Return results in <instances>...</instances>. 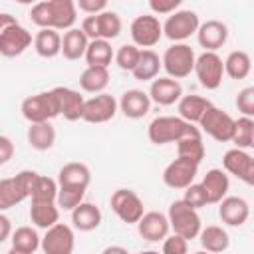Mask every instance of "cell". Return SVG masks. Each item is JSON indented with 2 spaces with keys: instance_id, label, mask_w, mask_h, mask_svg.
Masks as SVG:
<instances>
[{
  "instance_id": "1f68e13d",
  "label": "cell",
  "mask_w": 254,
  "mask_h": 254,
  "mask_svg": "<svg viewBox=\"0 0 254 254\" xmlns=\"http://www.w3.org/2000/svg\"><path fill=\"white\" fill-rule=\"evenodd\" d=\"M113 56H115V52H113L109 42H105V40H91L87 44V50H85L83 58H85L87 65H91V67H107L111 64Z\"/></svg>"
},
{
  "instance_id": "d4e9b609",
  "label": "cell",
  "mask_w": 254,
  "mask_h": 254,
  "mask_svg": "<svg viewBox=\"0 0 254 254\" xmlns=\"http://www.w3.org/2000/svg\"><path fill=\"white\" fill-rule=\"evenodd\" d=\"M198 240H200L204 252H208V254H220L230 246L228 232L218 224H208L206 228H200Z\"/></svg>"
},
{
  "instance_id": "44dd1931",
  "label": "cell",
  "mask_w": 254,
  "mask_h": 254,
  "mask_svg": "<svg viewBox=\"0 0 254 254\" xmlns=\"http://www.w3.org/2000/svg\"><path fill=\"white\" fill-rule=\"evenodd\" d=\"M117 105L129 119H141L151 111V99L143 89H127Z\"/></svg>"
},
{
  "instance_id": "6da1fadb",
  "label": "cell",
  "mask_w": 254,
  "mask_h": 254,
  "mask_svg": "<svg viewBox=\"0 0 254 254\" xmlns=\"http://www.w3.org/2000/svg\"><path fill=\"white\" fill-rule=\"evenodd\" d=\"M147 135H149L151 143L167 145V143H177V141H181L185 137H190V135H200V129L196 125H190V123L183 121L181 117L161 115V117H155L149 123Z\"/></svg>"
},
{
  "instance_id": "30bf717a",
  "label": "cell",
  "mask_w": 254,
  "mask_h": 254,
  "mask_svg": "<svg viewBox=\"0 0 254 254\" xmlns=\"http://www.w3.org/2000/svg\"><path fill=\"white\" fill-rule=\"evenodd\" d=\"M73 246H75L73 230L64 222H58L52 228H48L40 242L44 254H71Z\"/></svg>"
},
{
  "instance_id": "7dc6e473",
  "label": "cell",
  "mask_w": 254,
  "mask_h": 254,
  "mask_svg": "<svg viewBox=\"0 0 254 254\" xmlns=\"http://www.w3.org/2000/svg\"><path fill=\"white\" fill-rule=\"evenodd\" d=\"M75 8H79L87 16H97L103 10H107V2L105 0H77L75 2Z\"/></svg>"
},
{
  "instance_id": "9f6ffc18",
  "label": "cell",
  "mask_w": 254,
  "mask_h": 254,
  "mask_svg": "<svg viewBox=\"0 0 254 254\" xmlns=\"http://www.w3.org/2000/svg\"><path fill=\"white\" fill-rule=\"evenodd\" d=\"M139 254H161V252H157V250H145V252H139Z\"/></svg>"
},
{
  "instance_id": "603a6c76",
  "label": "cell",
  "mask_w": 254,
  "mask_h": 254,
  "mask_svg": "<svg viewBox=\"0 0 254 254\" xmlns=\"http://www.w3.org/2000/svg\"><path fill=\"white\" fill-rule=\"evenodd\" d=\"M52 12V30H71L77 20V8L71 0H48Z\"/></svg>"
},
{
  "instance_id": "ba28073f",
  "label": "cell",
  "mask_w": 254,
  "mask_h": 254,
  "mask_svg": "<svg viewBox=\"0 0 254 254\" xmlns=\"http://www.w3.org/2000/svg\"><path fill=\"white\" fill-rule=\"evenodd\" d=\"M198 77V83L204 89H216L222 83L224 77V64L222 58L216 52H202L196 60H194V69H192Z\"/></svg>"
},
{
  "instance_id": "2e32d148",
  "label": "cell",
  "mask_w": 254,
  "mask_h": 254,
  "mask_svg": "<svg viewBox=\"0 0 254 254\" xmlns=\"http://www.w3.org/2000/svg\"><path fill=\"white\" fill-rule=\"evenodd\" d=\"M137 230H139L141 238H145L149 242H159V240H165L169 236L171 226H169L167 214L157 212V210H151V212H145L139 218Z\"/></svg>"
},
{
  "instance_id": "52a82bcc",
  "label": "cell",
  "mask_w": 254,
  "mask_h": 254,
  "mask_svg": "<svg viewBox=\"0 0 254 254\" xmlns=\"http://www.w3.org/2000/svg\"><path fill=\"white\" fill-rule=\"evenodd\" d=\"M111 210L125 224H137L139 218L145 214L143 200L131 189H117L111 194Z\"/></svg>"
},
{
  "instance_id": "680465c9",
  "label": "cell",
  "mask_w": 254,
  "mask_h": 254,
  "mask_svg": "<svg viewBox=\"0 0 254 254\" xmlns=\"http://www.w3.org/2000/svg\"><path fill=\"white\" fill-rule=\"evenodd\" d=\"M0 167H2V165H0Z\"/></svg>"
},
{
  "instance_id": "277c9868",
  "label": "cell",
  "mask_w": 254,
  "mask_h": 254,
  "mask_svg": "<svg viewBox=\"0 0 254 254\" xmlns=\"http://www.w3.org/2000/svg\"><path fill=\"white\" fill-rule=\"evenodd\" d=\"M22 115L26 121L32 123H46V121H52L54 117H58V103H56V97L50 91H40L36 95H30L22 101Z\"/></svg>"
},
{
  "instance_id": "ab89813d",
  "label": "cell",
  "mask_w": 254,
  "mask_h": 254,
  "mask_svg": "<svg viewBox=\"0 0 254 254\" xmlns=\"http://www.w3.org/2000/svg\"><path fill=\"white\" fill-rule=\"evenodd\" d=\"M56 196H58V183L50 177L40 175L30 198L36 202H56Z\"/></svg>"
},
{
  "instance_id": "ffe728a7",
  "label": "cell",
  "mask_w": 254,
  "mask_h": 254,
  "mask_svg": "<svg viewBox=\"0 0 254 254\" xmlns=\"http://www.w3.org/2000/svg\"><path fill=\"white\" fill-rule=\"evenodd\" d=\"M147 95H149L151 103L173 105L183 97V85L177 79H171V77H155Z\"/></svg>"
},
{
  "instance_id": "ee69618b",
  "label": "cell",
  "mask_w": 254,
  "mask_h": 254,
  "mask_svg": "<svg viewBox=\"0 0 254 254\" xmlns=\"http://www.w3.org/2000/svg\"><path fill=\"white\" fill-rule=\"evenodd\" d=\"M183 200L190 206V208H194V210H198V208H202V206H206L208 204V198H206V192H204V189L200 187V183L198 185H189L187 189H185V196H183Z\"/></svg>"
},
{
  "instance_id": "7bdbcfd3",
  "label": "cell",
  "mask_w": 254,
  "mask_h": 254,
  "mask_svg": "<svg viewBox=\"0 0 254 254\" xmlns=\"http://www.w3.org/2000/svg\"><path fill=\"white\" fill-rule=\"evenodd\" d=\"M30 20H32L40 30H46V28L52 30V12H50L48 0L38 2V4L32 6V10H30Z\"/></svg>"
},
{
  "instance_id": "4fadbf2b",
  "label": "cell",
  "mask_w": 254,
  "mask_h": 254,
  "mask_svg": "<svg viewBox=\"0 0 254 254\" xmlns=\"http://www.w3.org/2000/svg\"><path fill=\"white\" fill-rule=\"evenodd\" d=\"M222 165L226 173L234 175L246 185H254V159L248 151H242L236 147L228 149L222 157Z\"/></svg>"
},
{
  "instance_id": "816d5d0a",
  "label": "cell",
  "mask_w": 254,
  "mask_h": 254,
  "mask_svg": "<svg viewBox=\"0 0 254 254\" xmlns=\"http://www.w3.org/2000/svg\"><path fill=\"white\" fill-rule=\"evenodd\" d=\"M10 236H12V224H10V218L4 216V214L0 212V244H2L4 240H8Z\"/></svg>"
},
{
  "instance_id": "f35d334b",
  "label": "cell",
  "mask_w": 254,
  "mask_h": 254,
  "mask_svg": "<svg viewBox=\"0 0 254 254\" xmlns=\"http://www.w3.org/2000/svg\"><path fill=\"white\" fill-rule=\"evenodd\" d=\"M97 28H99V40H113L121 34V18L113 10H103L97 14Z\"/></svg>"
},
{
  "instance_id": "ac0fdd59",
  "label": "cell",
  "mask_w": 254,
  "mask_h": 254,
  "mask_svg": "<svg viewBox=\"0 0 254 254\" xmlns=\"http://www.w3.org/2000/svg\"><path fill=\"white\" fill-rule=\"evenodd\" d=\"M218 204V216L226 226H242L250 216V204L242 196H224Z\"/></svg>"
},
{
  "instance_id": "836d02e7",
  "label": "cell",
  "mask_w": 254,
  "mask_h": 254,
  "mask_svg": "<svg viewBox=\"0 0 254 254\" xmlns=\"http://www.w3.org/2000/svg\"><path fill=\"white\" fill-rule=\"evenodd\" d=\"M109 83V71L107 67H91L87 65L79 75V87L87 93H103V89Z\"/></svg>"
},
{
  "instance_id": "4dcf8cb0",
  "label": "cell",
  "mask_w": 254,
  "mask_h": 254,
  "mask_svg": "<svg viewBox=\"0 0 254 254\" xmlns=\"http://www.w3.org/2000/svg\"><path fill=\"white\" fill-rule=\"evenodd\" d=\"M159 69H161V58L153 50H141L139 60H137V65L133 67L131 73L139 81H151V79L157 77Z\"/></svg>"
},
{
  "instance_id": "f6af8a7d",
  "label": "cell",
  "mask_w": 254,
  "mask_h": 254,
  "mask_svg": "<svg viewBox=\"0 0 254 254\" xmlns=\"http://www.w3.org/2000/svg\"><path fill=\"white\" fill-rule=\"evenodd\" d=\"M236 107L242 117H254V87H244L236 95Z\"/></svg>"
},
{
  "instance_id": "5b68a950",
  "label": "cell",
  "mask_w": 254,
  "mask_h": 254,
  "mask_svg": "<svg viewBox=\"0 0 254 254\" xmlns=\"http://www.w3.org/2000/svg\"><path fill=\"white\" fill-rule=\"evenodd\" d=\"M198 26H200V22H198L196 12H192V10H177L171 16H167V20L163 24V36H167L175 44H183L187 38L196 34Z\"/></svg>"
},
{
  "instance_id": "8fae6325",
  "label": "cell",
  "mask_w": 254,
  "mask_h": 254,
  "mask_svg": "<svg viewBox=\"0 0 254 254\" xmlns=\"http://www.w3.org/2000/svg\"><path fill=\"white\" fill-rule=\"evenodd\" d=\"M198 173V165L189 161V159H181L177 157L175 161H171L165 171H163V183L169 189H187L189 185H192L194 177Z\"/></svg>"
},
{
  "instance_id": "7402d4cb",
  "label": "cell",
  "mask_w": 254,
  "mask_h": 254,
  "mask_svg": "<svg viewBox=\"0 0 254 254\" xmlns=\"http://www.w3.org/2000/svg\"><path fill=\"white\" fill-rule=\"evenodd\" d=\"M200 187H202L204 192H206L208 204H218V202L228 194L230 181H228V175H226L222 169H210V171H206V175L202 177Z\"/></svg>"
},
{
  "instance_id": "484cf974",
  "label": "cell",
  "mask_w": 254,
  "mask_h": 254,
  "mask_svg": "<svg viewBox=\"0 0 254 254\" xmlns=\"http://www.w3.org/2000/svg\"><path fill=\"white\" fill-rule=\"evenodd\" d=\"M71 222L81 232L95 230L101 224V210L93 202H81L71 210Z\"/></svg>"
},
{
  "instance_id": "681fc988",
  "label": "cell",
  "mask_w": 254,
  "mask_h": 254,
  "mask_svg": "<svg viewBox=\"0 0 254 254\" xmlns=\"http://www.w3.org/2000/svg\"><path fill=\"white\" fill-rule=\"evenodd\" d=\"M79 30L83 32V36L91 42V40H99V28H97V16H85L81 20Z\"/></svg>"
},
{
  "instance_id": "4316f807",
  "label": "cell",
  "mask_w": 254,
  "mask_h": 254,
  "mask_svg": "<svg viewBox=\"0 0 254 254\" xmlns=\"http://www.w3.org/2000/svg\"><path fill=\"white\" fill-rule=\"evenodd\" d=\"M87 44L89 40L83 36V32L79 28H71L67 32H64V38H62V56L65 60H79L85 56V50H87Z\"/></svg>"
},
{
  "instance_id": "d590c367",
  "label": "cell",
  "mask_w": 254,
  "mask_h": 254,
  "mask_svg": "<svg viewBox=\"0 0 254 254\" xmlns=\"http://www.w3.org/2000/svg\"><path fill=\"white\" fill-rule=\"evenodd\" d=\"M10 240H12V248L14 250L28 252V254H34L40 248V242H42V238L38 236V232L32 226H20V228H16L12 232V236H10Z\"/></svg>"
},
{
  "instance_id": "f1b7e54d",
  "label": "cell",
  "mask_w": 254,
  "mask_h": 254,
  "mask_svg": "<svg viewBox=\"0 0 254 254\" xmlns=\"http://www.w3.org/2000/svg\"><path fill=\"white\" fill-rule=\"evenodd\" d=\"M30 220L34 222V226L48 230L54 224H58V220H60V208H58L56 202H36V200H32Z\"/></svg>"
},
{
  "instance_id": "f546056e",
  "label": "cell",
  "mask_w": 254,
  "mask_h": 254,
  "mask_svg": "<svg viewBox=\"0 0 254 254\" xmlns=\"http://www.w3.org/2000/svg\"><path fill=\"white\" fill-rule=\"evenodd\" d=\"M34 50L42 58H56L62 52V36L56 30H40L34 36Z\"/></svg>"
},
{
  "instance_id": "11a10c76",
  "label": "cell",
  "mask_w": 254,
  "mask_h": 254,
  "mask_svg": "<svg viewBox=\"0 0 254 254\" xmlns=\"http://www.w3.org/2000/svg\"><path fill=\"white\" fill-rule=\"evenodd\" d=\"M8 254H28V252H20V250H14V248H10V252Z\"/></svg>"
},
{
  "instance_id": "7a4b0ae2",
  "label": "cell",
  "mask_w": 254,
  "mask_h": 254,
  "mask_svg": "<svg viewBox=\"0 0 254 254\" xmlns=\"http://www.w3.org/2000/svg\"><path fill=\"white\" fill-rule=\"evenodd\" d=\"M167 220H169V226L173 228V234H179L185 240L198 238V232L202 228L198 212L194 208H190L183 198L171 202Z\"/></svg>"
},
{
  "instance_id": "5bb4252c",
  "label": "cell",
  "mask_w": 254,
  "mask_h": 254,
  "mask_svg": "<svg viewBox=\"0 0 254 254\" xmlns=\"http://www.w3.org/2000/svg\"><path fill=\"white\" fill-rule=\"evenodd\" d=\"M32 34L20 26V24H14L10 26L8 30H4L0 34V56L4 58H16L20 54H24L30 46H32Z\"/></svg>"
},
{
  "instance_id": "60d3db41",
  "label": "cell",
  "mask_w": 254,
  "mask_h": 254,
  "mask_svg": "<svg viewBox=\"0 0 254 254\" xmlns=\"http://www.w3.org/2000/svg\"><path fill=\"white\" fill-rule=\"evenodd\" d=\"M139 54L141 50L133 44H123L117 52H115V64L123 69V71H133V67L137 65V60H139Z\"/></svg>"
},
{
  "instance_id": "d6986e66",
  "label": "cell",
  "mask_w": 254,
  "mask_h": 254,
  "mask_svg": "<svg viewBox=\"0 0 254 254\" xmlns=\"http://www.w3.org/2000/svg\"><path fill=\"white\" fill-rule=\"evenodd\" d=\"M91 183V171L87 165L71 161L65 163L58 173V187L60 189H87Z\"/></svg>"
},
{
  "instance_id": "bcb514c9",
  "label": "cell",
  "mask_w": 254,
  "mask_h": 254,
  "mask_svg": "<svg viewBox=\"0 0 254 254\" xmlns=\"http://www.w3.org/2000/svg\"><path fill=\"white\" fill-rule=\"evenodd\" d=\"M161 254H189V240L181 238L179 234H169L163 240V252Z\"/></svg>"
},
{
  "instance_id": "d6a6232c",
  "label": "cell",
  "mask_w": 254,
  "mask_h": 254,
  "mask_svg": "<svg viewBox=\"0 0 254 254\" xmlns=\"http://www.w3.org/2000/svg\"><path fill=\"white\" fill-rule=\"evenodd\" d=\"M224 64V73L232 79H244L250 75L252 71V60L246 52L242 50H236V52H230L226 56V60L222 62Z\"/></svg>"
},
{
  "instance_id": "6f0895ef",
  "label": "cell",
  "mask_w": 254,
  "mask_h": 254,
  "mask_svg": "<svg viewBox=\"0 0 254 254\" xmlns=\"http://www.w3.org/2000/svg\"><path fill=\"white\" fill-rule=\"evenodd\" d=\"M192 254H208V252H204V250H198V252H192Z\"/></svg>"
},
{
  "instance_id": "8d00e7d4",
  "label": "cell",
  "mask_w": 254,
  "mask_h": 254,
  "mask_svg": "<svg viewBox=\"0 0 254 254\" xmlns=\"http://www.w3.org/2000/svg\"><path fill=\"white\" fill-rule=\"evenodd\" d=\"M177 155L181 159H189V161L200 165V161L204 159L202 135H190V137H185V139L177 141Z\"/></svg>"
},
{
  "instance_id": "c3c4849f",
  "label": "cell",
  "mask_w": 254,
  "mask_h": 254,
  "mask_svg": "<svg viewBox=\"0 0 254 254\" xmlns=\"http://www.w3.org/2000/svg\"><path fill=\"white\" fill-rule=\"evenodd\" d=\"M181 6V0H149V8L155 14H167L171 16Z\"/></svg>"
},
{
  "instance_id": "f5cc1de1",
  "label": "cell",
  "mask_w": 254,
  "mask_h": 254,
  "mask_svg": "<svg viewBox=\"0 0 254 254\" xmlns=\"http://www.w3.org/2000/svg\"><path fill=\"white\" fill-rule=\"evenodd\" d=\"M14 24H18L16 16H12V14H8V12H0V34H2L4 30H8L10 26H14Z\"/></svg>"
},
{
  "instance_id": "74e56055",
  "label": "cell",
  "mask_w": 254,
  "mask_h": 254,
  "mask_svg": "<svg viewBox=\"0 0 254 254\" xmlns=\"http://www.w3.org/2000/svg\"><path fill=\"white\" fill-rule=\"evenodd\" d=\"M28 196L20 190V187L16 185L14 177L10 179H0V212L8 210L16 204H20L22 200H26Z\"/></svg>"
},
{
  "instance_id": "9c48e42d",
  "label": "cell",
  "mask_w": 254,
  "mask_h": 254,
  "mask_svg": "<svg viewBox=\"0 0 254 254\" xmlns=\"http://www.w3.org/2000/svg\"><path fill=\"white\" fill-rule=\"evenodd\" d=\"M198 125H200V129H202L208 137H212V139L218 141V143H226V141L232 139L234 119H232L226 111H222V109H218V107H214V105H210V107L204 111V115L200 117Z\"/></svg>"
},
{
  "instance_id": "db71d44e",
  "label": "cell",
  "mask_w": 254,
  "mask_h": 254,
  "mask_svg": "<svg viewBox=\"0 0 254 254\" xmlns=\"http://www.w3.org/2000/svg\"><path fill=\"white\" fill-rule=\"evenodd\" d=\"M101 254H129V250L123 246H107Z\"/></svg>"
},
{
  "instance_id": "f907efd6",
  "label": "cell",
  "mask_w": 254,
  "mask_h": 254,
  "mask_svg": "<svg viewBox=\"0 0 254 254\" xmlns=\"http://www.w3.org/2000/svg\"><path fill=\"white\" fill-rule=\"evenodd\" d=\"M12 157H14V143L6 135H0V165L8 163Z\"/></svg>"
},
{
  "instance_id": "3957f363",
  "label": "cell",
  "mask_w": 254,
  "mask_h": 254,
  "mask_svg": "<svg viewBox=\"0 0 254 254\" xmlns=\"http://www.w3.org/2000/svg\"><path fill=\"white\" fill-rule=\"evenodd\" d=\"M194 50L189 44H173L165 50L161 58V67H165V71L169 73L167 77L179 81L190 75V71L194 69Z\"/></svg>"
},
{
  "instance_id": "7c38bea8",
  "label": "cell",
  "mask_w": 254,
  "mask_h": 254,
  "mask_svg": "<svg viewBox=\"0 0 254 254\" xmlns=\"http://www.w3.org/2000/svg\"><path fill=\"white\" fill-rule=\"evenodd\" d=\"M117 99L109 93H97L91 99H85L83 103V115L81 119L87 123H105L115 117L117 113Z\"/></svg>"
},
{
  "instance_id": "e0dca14e",
  "label": "cell",
  "mask_w": 254,
  "mask_h": 254,
  "mask_svg": "<svg viewBox=\"0 0 254 254\" xmlns=\"http://www.w3.org/2000/svg\"><path fill=\"white\" fill-rule=\"evenodd\" d=\"M196 40L204 52H216L228 40V26L220 20H206L196 30Z\"/></svg>"
},
{
  "instance_id": "e575fe53",
  "label": "cell",
  "mask_w": 254,
  "mask_h": 254,
  "mask_svg": "<svg viewBox=\"0 0 254 254\" xmlns=\"http://www.w3.org/2000/svg\"><path fill=\"white\" fill-rule=\"evenodd\" d=\"M236 149H252L254 147V119L252 117H238L234 119V131L230 139Z\"/></svg>"
},
{
  "instance_id": "8992f818",
  "label": "cell",
  "mask_w": 254,
  "mask_h": 254,
  "mask_svg": "<svg viewBox=\"0 0 254 254\" xmlns=\"http://www.w3.org/2000/svg\"><path fill=\"white\" fill-rule=\"evenodd\" d=\"M129 32H131L133 46L151 50L163 38V24L155 14H141L131 22Z\"/></svg>"
},
{
  "instance_id": "83f0119b",
  "label": "cell",
  "mask_w": 254,
  "mask_h": 254,
  "mask_svg": "<svg viewBox=\"0 0 254 254\" xmlns=\"http://www.w3.org/2000/svg\"><path fill=\"white\" fill-rule=\"evenodd\" d=\"M28 143L36 151H48L56 143V129L50 121L46 123H32L28 127Z\"/></svg>"
},
{
  "instance_id": "cb8c5ba5",
  "label": "cell",
  "mask_w": 254,
  "mask_h": 254,
  "mask_svg": "<svg viewBox=\"0 0 254 254\" xmlns=\"http://www.w3.org/2000/svg\"><path fill=\"white\" fill-rule=\"evenodd\" d=\"M177 109H179V117L190 125H196L200 121V117L204 115V111L212 105L206 97L202 95H183L177 101Z\"/></svg>"
},
{
  "instance_id": "9a60e30c",
  "label": "cell",
  "mask_w": 254,
  "mask_h": 254,
  "mask_svg": "<svg viewBox=\"0 0 254 254\" xmlns=\"http://www.w3.org/2000/svg\"><path fill=\"white\" fill-rule=\"evenodd\" d=\"M52 93H54L56 103H58V113L64 115V119H67V121L81 119L85 99H83V95H79V91L60 85V87H54Z\"/></svg>"
},
{
  "instance_id": "b9f144b4",
  "label": "cell",
  "mask_w": 254,
  "mask_h": 254,
  "mask_svg": "<svg viewBox=\"0 0 254 254\" xmlns=\"http://www.w3.org/2000/svg\"><path fill=\"white\" fill-rule=\"evenodd\" d=\"M85 190L83 189H60L58 187V196H56V204L62 210H73L77 204L83 202Z\"/></svg>"
}]
</instances>
